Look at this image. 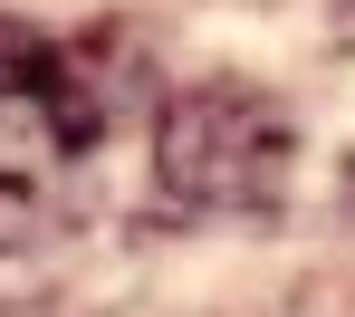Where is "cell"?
I'll use <instances>...</instances> for the list:
<instances>
[{"label":"cell","mask_w":355,"mask_h":317,"mask_svg":"<svg viewBox=\"0 0 355 317\" xmlns=\"http://www.w3.org/2000/svg\"><path fill=\"white\" fill-rule=\"evenodd\" d=\"M154 164L202 212H259V202H279V183L297 164V126H288V106L259 96L250 77H211V87H182L164 106Z\"/></svg>","instance_id":"1"},{"label":"cell","mask_w":355,"mask_h":317,"mask_svg":"<svg viewBox=\"0 0 355 317\" xmlns=\"http://www.w3.org/2000/svg\"><path fill=\"white\" fill-rule=\"evenodd\" d=\"M106 135V96L49 29L0 19V192H39L67 164H87Z\"/></svg>","instance_id":"2"}]
</instances>
